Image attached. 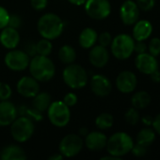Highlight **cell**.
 I'll list each match as a JSON object with an SVG mask.
<instances>
[{
    "instance_id": "1",
    "label": "cell",
    "mask_w": 160,
    "mask_h": 160,
    "mask_svg": "<svg viewBox=\"0 0 160 160\" xmlns=\"http://www.w3.org/2000/svg\"><path fill=\"white\" fill-rule=\"evenodd\" d=\"M37 29L41 38L53 40L63 33L64 22L58 14L48 12L40 17L37 22Z\"/></svg>"
},
{
    "instance_id": "2",
    "label": "cell",
    "mask_w": 160,
    "mask_h": 160,
    "mask_svg": "<svg viewBox=\"0 0 160 160\" xmlns=\"http://www.w3.org/2000/svg\"><path fill=\"white\" fill-rule=\"evenodd\" d=\"M28 69L30 75L40 82H45L52 80L56 74L55 64L45 55L36 54L31 57Z\"/></svg>"
},
{
    "instance_id": "3",
    "label": "cell",
    "mask_w": 160,
    "mask_h": 160,
    "mask_svg": "<svg viewBox=\"0 0 160 160\" xmlns=\"http://www.w3.org/2000/svg\"><path fill=\"white\" fill-rule=\"evenodd\" d=\"M62 79L64 83L74 90L83 88L89 82L87 70L81 65L75 63L66 65V68L62 72Z\"/></svg>"
},
{
    "instance_id": "4",
    "label": "cell",
    "mask_w": 160,
    "mask_h": 160,
    "mask_svg": "<svg viewBox=\"0 0 160 160\" xmlns=\"http://www.w3.org/2000/svg\"><path fill=\"white\" fill-rule=\"evenodd\" d=\"M134 145L133 139L125 132H116L107 142V151L109 155L122 158L131 152Z\"/></svg>"
},
{
    "instance_id": "5",
    "label": "cell",
    "mask_w": 160,
    "mask_h": 160,
    "mask_svg": "<svg viewBox=\"0 0 160 160\" xmlns=\"http://www.w3.org/2000/svg\"><path fill=\"white\" fill-rule=\"evenodd\" d=\"M35 131V125L33 120L26 116H17L10 124V135L18 143H23L31 139Z\"/></svg>"
},
{
    "instance_id": "6",
    "label": "cell",
    "mask_w": 160,
    "mask_h": 160,
    "mask_svg": "<svg viewBox=\"0 0 160 160\" xmlns=\"http://www.w3.org/2000/svg\"><path fill=\"white\" fill-rule=\"evenodd\" d=\"M46 112L49 122L56 128H64L70 123L71 111L62 100L52 101Z\"/></svg>"
},
{
    "instance_id": "7",
    "label": "cell",
    "mask_w": 160,
    "mask_h": 160,
    "mask_svg": "<svg viewBox=\"0 0 160 160\" xmlns=\"http://www.w3.org/2000/svg\"><path fill=\"white\" fill-rule=\"evenodd\" d=\"M135 39L127 34H119L112 38L110 49L111 53L119 60L129 58L134 52Z\"/></svg>"
},
{
    "instance_id": "8",
    "label": "cell",
    "mask_w": 160,
    "mask_h": 160,
    "mask_svg": "<svg viewBox=\"0 0 160 160\" xmlns=\"http://www.w3.org/2000/svg\"><path fill=\"white\" fill-rule=\"evenodd\" d=\"M84 141L81 136L76 134H68L64 136L58 145V152L63 158H74L83 149Z\"/></svg>"
},
{
    "instance_id": "9",
    "label": "cell",
    "mask_w": 160,
    "mask_h": 160,
    "mask_svg": "<svg viewBox=\"0 0 160 160\" xmlns=\"http://www.w3.org/2000/svg\"><path fill=\"white\" fill-rule=\"evenodd\" d=\"M30 62L29 55L24 50L12 49L8 50L4 57V63L6 67L12 71H23L28 68Z\"/></svg>"
},
{
    "instance_id": "10",
    "label": "cell",
    "mask_w": 160,
    "mask_h": 160,
    "mask_svg": "<svg viewBox=\"0 0 160 160\" xmlns=\"http://www.w3.org/2000/svg\"><path fill=\"white\" fill-rule=\"evenodd\" d=\"M84 6L86 14L97 21L107 19L111 12L109 0H87Z\"/></svg>"
},
{
    "instance_id": "11",
    "label": "cell",
    "mask_w": 160,
    "mask_h": 160,
    "mask_svg": "<svg viewBox=\"0 0 160 160\" xmlns=\"http://www.w3.org/2000/svg\"><path fill=\"white\" fill-rule=\"evenodd\" d=\"M17 92L25 98H32L40 92V82L30 76L22 77L16 84Z\"/></svg>"
},
{
    "instance_id": "12",
    "label": "cell",
    "mask_w": 160,
    "mask_h": 160,
    "mask_svg": "<svg viewBox=\"0 0 160 160\" xmlns=\"http://www.w3.org/2000/svg\"><path fill=\"white\" fill-rule=\"evenodd\" d=\"M90 87L95 96L99 98H105L111 93L112 83L107 76L102 74H95L90 81Z\"/></svg>"
},
{
    "instance_id": "13",
    "label": "cell",
    "mask_w": 160,
    "mask_h": 160,
    "mask_svg": "<svg viewBox=\"0 0 160 160\" xmlns=\"http://www.w3.org/2000/svg\"><path fill=\"white\" fill-rule=\"evenodd\" d=\"M120 17L125 25H132L139 21L140 8L133 0H125L120 8Z\"/></svg>"
},
{
    "instance_id": "14",
    "label": "cell",
    "mask_w": 160,
    "mask_h": 160,
    "mask_svg": "<svg viewBox=\"0 0 160 160\" xmlns=\"http://www.w3.org/2000/svg\"><path fill=\"white\" fill-rule=\"evenodd\" d=\"M138 84V80L132 71L124 70L119 73L116 78V86L121 93L129 94L132 93Z\"/></svg>"
},
{
    "instance_id": "15",
    "label": "cell",
    "mask_w": 160,
    "mask_h": 160,
    "mask_svg": "<svg viewBox=\"0 0 160 160\" xmlns=\"http://www.w3.org/2000/svg\"><path fill=\"white\" fill-rule=\"evenodd\" d=\"M135 65L138 70L147 75H150L158 69V62L157 57L147 52L139 53L135 59Z\"/></svg>"
},
{
    "instance_id": "16",
    "label": "cell",
    "mask_w": 160,
    "mask_h": 160,
    "mask_svg": "<svg viewBox=\"0 0 160 160\" xmlns=\"http://www.w3.org/2000/svg\"><path fill=\"white\" fill-rule=\"evenodd\" d=\"M109 60V52L107 47L101 45H94L90 49L89 52V61L90 63L97 68H101L107 66Z\"/></svg>"
},
{
    "instance_id": "17",
    "label": "cell",
    "mask_w": 160,
    "mask_h": 160,
    "mask_svg": "<svg viewBox=\"0 0 160 160\" xmlns=\"http://www.w3.org/2000/svg\"><path fill=\"white\" fill-rule=\"evenodd\" d=\"M108 137L101 131H91L85 136L84 144L92 152H99L106 148Z\"/></svg>"
},
{
    "instance_id": "18",
    "label": "cell",
    "mask_w": 160,
    "mask_h": 160,
    "mask_svg": "<svg viewBox=\"0 0 160 160\" xmlns=\"http://www.w3.org/2000/svg\"><path fill=\"white\" fill-rule=\"evenodd\" d=\"M18 116V111L15 105L8 101H0V127H8Z\"/></svg>"
},
{
    "instance_id": "19",
    "label": "cell",
    "mask_w": 160,
    "mask_h": 160,
    "mask_svg": "<svg viewBox=\"0 0 160 160\" xmlns=\"http://www.w3.org/2000/svg\"><path fill=\"white\" fill-rule=\"evenodd\" d=\"M20 39L21 38L18 29L12 28L10 26H6L3 29H1L0 43L4 48L8 50L15 49L19 45Z\"/></svg>"
},
{
    "instance_id": "20",
    "label": "cell",
    "mask_w": 160,
    "mask_h": 160,
    "mask_svg": "<svg viewBox=\"0 0 160 160\" xmlns=\"http://www.w3.org/2000/svg\"><path fill=\"white\" fill-rule=\"evenodd\" d=\"M27 158L26 153L23 147L17 144H8L1 148V160H25Z\"/></svg>"
},
{
    "instance_id": "21",
    "label": "cell",
    "mask_w": 160,
    "mask_h": 160,
    "mask_svg": "<svg viewBox=\"0 0 160 160\" xmlns=\"http://www.w3.org/2000/svg\"><path fill=\"white\" fill-rule=\"evenodd\" d=\"M134 24L133 38L136 41H144L151 36L153 32V26L149 21L141 20L136 22Z\"/></svg>"
},
{
    "instance_id": "22",
    "label": "cell",
    "mask_w": 160,
    "mask_h": 160,
    "mask_svg": "<svg viewBox=\"0 0 160 160\" xmlns=\"http://www.w3.org/2000/svg\"><path fill=\"white\" fill-rule=\"evenodd\" d=\"M98 38V33L91 27L84 28L78 36V43L83 49H91L95 45Z\"/></svg>"
},
{
    "instance_id": "23",
    "label": "cell",
    "mask_w": 160,
    "mask_h": 160,
    "mask_svg": "<svg viewBox=\"0 0 160 160\" xmlns=\"http://www.w3.org/2000/svg\"><path fill=\"white\" fill-rule=\"evenodd\" d=\"M32 108L40 112H44L52 103V98L47 92H39L32 98Z\"/></svg>"
},
{
    "instance_id": "24",
    "label": "cell",
    "mask_w": 160,
    "mask_h": 160,
    "mask_svg": "<svg viewBox=\"0 0 160 160\" xmlns=\"http://www.w3.org/2000/svg\"><path fill=\"white\" fill-rule=\"evenodd\" d=\"M58 55V59L64 65H69V64L74 63L76 60V57H77L75 49L73 46L68 45V44H65L59 48Z\"/></svg>"
},
{
    "instance_id": "25",
    "label": "cell",
    "mask_w": 160,
    "mask_h": 160,
    "mask_svg": "<svg viewBox=\"0 0 160 160\" xmlns=\"http://www.w3.org/2000/svg\"><path fill=\"white\" fill-rule=\"evenodd\" d=\"M131 103L137 110H143L151 103V96L146 91H139L135 93L131 98Z\"/></svg>"
},
{
    "instance_id": "26",
    "label": "cell",
    "mask_w": 160,
    "mask_h": 160,
    "mask_svg": "<svg viewBox=\"0 0 160 160\" xmlns=\"http://www.w3.org/2000/svg\"><path fill=\"white\" fill-rule=\"evenodd\" d=\"M156 140V133L151 128H143L137 135V143L149 147Z\"/></svg>"
},
{
    "instance_id": "27",
    "label": "cell",
    "mask_w": 160,
    "mask_h": 160,
    "mask_svg": "<svg viewBox=\"0 0 160 160\" xmlns=\"http://www.w3.org/2000/svg\"><path fill=\"white\" fill-rule=\"evenodd\" d=\"M114 124V118L112 114L108 112H103L99 114L95 119V126L100 130H107L112 128Z\"/></svg>"
},
{
    "instance_id": "28",
    "label": "cell",
    "mask_w": 160,
    "mask_h": 160,
    "mask_svg": "<svg viewBox=\"0 0 160 160\" xmlns=\"http://www.w3.org/2000/svg\"><path fill=\"white\" fill-rule=\"evenodd\" d=\"M36 50H37V54L48 56L52 52L53 44L50 39L42 38L36 42Z\"/></svg>"
},
{
    "instance_id": "29",
    "label": "cell",
    "mask_w": 160,
    "mask_h": 160,
    "mask_svg": "<svg viewBox=\"0 0 160 160\" xmlns=\"http://www.w3.org/2000/svg\"><path fill=\"white\" fill-rule=\"evenodd\" d=\"M124 119L126 123L130 126H136L140 122V113L136 108H130L124 114Z\"/></svg>"
},
{
    "instance_id": "30",
    "label": "cell",
    "mask_w": 160,
    "mask_h": 160,
    "mask_svg": "<svg viewBox=\"0 0 160 160\" xmlns=\"http://www.w3.org/2000/svg\"><path fill=\"white\" fill-rule=\"evenodd\" d=\"M12 95V89L9 84L0 82V101L8 100Z\"/></svg>"
},
{
    "instance_id": "31",
    "label": "cell",
    "mask_w": 160,
    "mask_h": 160,
    "mask_svg": "<svg viewBox=\"0 0 160 160\" xmlns=\"http://www.w3.org/2000/svg\"><path fill=\"white\" fill-rule=\"evenodd\" d=\"M149 53L154 56H158L160 54V38H154L150 40L148 45Z\"/></svg>"
},
{
    "instance_id": "32",
    "label": "cell",
    "mask_w": 160,
    "mask_h": 160,
    "mask_svg": "<svg viewBox=\"0 0 160 160\" xmlns=\"http://www.w3.org/2000/svg\"><path fill=\"white\" fill-rule=\"evenodd\" d=\"M112 36L109 32H102L100 35H98V38H97V41L99 43V45L101 46H104V47H108V46H110L111 44V41H112Z\"/></svg>"
},
{
    "instance_id": "33",
    "label": "cell",
    "mask_w": 160,
    "mask_h": 160,
    "mask_svg": "<svg viewBox=\"0 0 160 160\" xmlns=\"http://www.w3.org/2000/svg\"><path fill=\"white\" fill-rule=\"evenodd\" d=\"M23 20L22 17L18 14H9V19H8V26H10L15 29H19L22 26Z\"/></svg>"
},
{
    "instance_id": "34",
    "label": "cell",
    "mask_w": 160,
    "mask_h": 160,
    "mask_svg": "<svg viewBox=\"0 0 160 160\" xmlns=\"http://www.w3.org/2000/svg\"><path fill=\"white\" fill-rule=\"evenodd\" d=\"M136 3L140 9L143 11H149L155 7L156 0H137Z\"/></svg>"
},
{
    "instance_id": "35",
    "label": "cell",
    "mask_w": 160,
    "mask_h": 160,
    "mask_svg": "<svg viewBox=\"0 0 160 160\" xmlns=\"http://www.w3.org/2000/svg\"><path fill=\"white\" fill-rule=\"evenodd\" d=\"M62 101H63L69 108H71V107H74V106L76 105V103H77V101H78V98H77V96H76L74 93H72V92H71V93H67V94L64 96Z\"/></svg>"
},
{
    "instance_id": "36",
    "label": "cell",
    "mask_w": 160,
    "mask_h": 160,
    "mask_svg": "<svg viewBox=\"0 0 160 160\" xmlns=\"http://www.w3.org/2000/svg\"><path fill=\"white\" fill-rule=\"evenodd\" d=\"M147 148L146 146L142 145V144H140V143H137V144H134L133 145V148L131 150L132 154L137 157V158H142L144 157L146 154H147Z\"/></svg>"
},
{
    "instance_id": "37",
    "label": "cell",
    "mask_w": 160,
    "mask_h": 160,
    "mask_svg": "<svg viewBox=\"0 0 160 160\" xmlns=\"http://www.w3.org/2000/svg\"><path fill=\"white\" fill-rule=\"evenodd\" d=\"M8 19H9L8 11L4 7L0 6V30L6 26H8Z\"/></svg>"
},
{
    "instance_id": "38",
    "label": "cell",
    "mask_w": 160,
    "mask_h": 160,
    "mask_svg": "<svg viewBox=\"0 0 160 160\" xmlns=\"http://www.w3.org/2000/svg\"><path fill=\"white\" fill-rule=\"evenodd\" d=\"M30 5L32 8H34L35 10L41 11L47 7L48 0H30Z\"/></svg>"
},
{
    "instance_id": "39",
    "label": "cell",
    "mask_w": 160,
    "mask_h": 160,
    "mask_svg": "<svg viewBox=\"0 0 160 160\" xmlns=\"http://www.w3.org/2000/svg\"><path fill=\"white\" fill-rule=\"evenodd\" d=\"M28 55L29 57H33L34 55L37 54V50H36V42L33 41H28L25 43V50H24Z\"/></svg>"
},
{
    "instance_id": "40",
    "label": "cell",
    "mask_w": 160,
    "mask_h": 160,
    "mask_svg": "<svg viewBox=\"0 0 160 160\" xmlns=\"http://www.w3.org/2000/svg\"><path fill=\"white\" fill-rule=\"evenodd\" d=\"M147 45L144 43V41H135V46H134V52H136L138 54L139 53H143L146 52L147 51Z\"/></svg>"
},
{
    "instance_id": "41",
    "label": "cell",
    "mask_w": 160,
    "mask_h": 160,
    "mask_svg": "<svg viewBox=\"0 0 160 160\" xmlns=\"http://www.w3.org/2000/svg\"><path fill=\"white\" fill-rule=\"evenodd\" d=\"M152 126L154 127V129L156 130V132L160 135V113L158 115H157V117L154 118Z\"/></svg>"
},
{
    "instance_id": "42",
    "label": "cell",
    "mask_w": 160,
    "mask_h": 160,
    "mask_svg": "<svg viewBox=\"0 0 160 160\" xmlns=\"http://www.w3.org/2000/svg\"><path fill=\"white\" fill-rule=\"evenodd\" d=\"M141 121L142 123L145 125V126H152L153 124V121H154V118L150 115H144L142 118H141Z\"/></svg>"
},
{
    "instance_id": "43",
    "label": "cell",
    "mask_w": 160,
    "mask_h": 160,
    "mask_svg": "<svg viewBox=\"0 0 160 160\" xmlns=\"http://www.w3.org/2000/svg\"><path fill=\"white\" fill-rule=\"evenodd\" d=\"M150 76H151V79L154 82H160V71L158 69H157L156 71L151 73Z\"/></svg>"
},
{
    "instance_id": "44",
    "label": "cell",
    "mask_w": 160,
    "mask_h": 160,
    "mask_svg": "<svg viewBox=\"0 0 160 160\" xmlns=\"http://www.w3.org/2000/svg\"><path fill=\"white\" fill-rule=\"evenodd\" d=\"M63 158H64L63 156L58 152V153H56V154L50 156V157L48 158V160H62Z\"/></svg>"
},
{
    "instance_id": "45",
    "label": "cell",
    "mask_w": 160,
    "mask_h": 160,
    "mask_svg": "<svg viewBox=\"0 0 160 160\" xmlns=\"http://www.w3.org/2000/svg\"><path fill=\"white\" fill-rule=\"evenodd\" d=\"M69 3H71L72 5H74V6H82L85 4V2L87 0H67Z\"/></svg>"
},
{
    "instance_id": "46",
    "label": "cell",
    "mask_w": 160,
    "mask_h": 160,
    "mask_svg": "<svg viewBox=\"0 0 160 160\" xmlns=\"http://www.w3.org/2000/svg\"><path fill=\"white\" fill-rule=\"evenodd\" d=\"M121 158H117L115 156H112V155H109L108 156H106V157H103L101 158V160H120Z\"/></svg>"
},
{
    "instance_id": "47",
    "label": "cell",
    "mask_w": 160,
    "mask_h": 160,
    "mask_svg": "<svg viewBox=\"0 0 160 160\" xmlns=\"http://www.w3.org/2000/svg\"><path fill=\"white\" fill-rule=\"evenodd\" d=\"M88 133H89V129L87 128H81L79 129V136L81 137H85Z\"/></svg>"
}]
</instances>
